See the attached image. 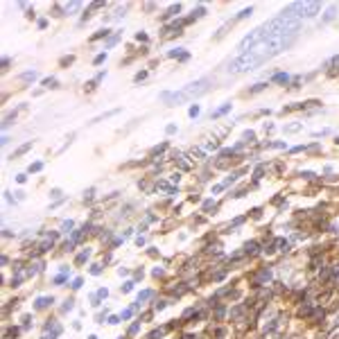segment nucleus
I'll return each instance as SVG.
<instances>
[{"label": "nucleus", "instance_id": "f257e3e1", "mask_svg": "<svg viewBox=\"0 0 339 339\" xmlns=\"http://www.w3.org/2000/svg\"><path fill=\"white\" fill-rule=\"evenodd\" d=\"M294 39H296V36H285V34L267 36V39H262L260 43L251 45L249 50L240 52L235 59L229 63V72L240 75V72H249V70L260 68L264 61H269L271 57H276V54H280L283 50H287L289 45L294 43Z\"/></svg>", "mask_w": 339, "mask_h": 339}, {"label": "nucleus", "instance_id": "f03ea898", "mask_svg": "<svg viewBox=\"0 0 339 339\" xmlns=\"http://www.w3.org/2000/svg\"><path fill=\"white\" fill-rule=\"evenodd\" d=\"M208 88H210V79L203 77V79H197V82H192V84H188L186 88H181L179 93L177 91H174V93H163L161 97L165 102H170V104H179V102H188V100H195V97L203 95Z\"/></svg>", "mask_w": 339, "mask_h": 339}, {"label": "nucleus", "instance_id": "7ed1b4c3", "mask_svg": "<svg viewBox=\"0 0 339 339\" xmlns=\"http://www.w3.org/2000/svg\"><path fill=\"white\" fill-rule=\"evenodd\" d=\"M50 303H52V296H41L39 301H36V310H45Z\"/></svg>", "mask_w": 339, "mask_h": 339}, {"label": "nucleus", "instance_id": "20e7f679", "mask_svg": "<svg viewBox=\"0 0 339 339\" xmlns=\"http://www.w3.org/2000/svg\"><path fill=\"white\" fill-rule=\"evenodd\" d=\"M274 82H276V84H287L289 75L287 72H276V75H274Z\"/></svg>", "mask_w": 339, "mask_h": 339}, {"label": "nucleus", "instance_id": "39448f33", "mask_svg": "<svg viewBox=\"0 0 339 339\" xmlns=\"http://www.w3.org/2000/svg\"><path fill=\"white\" fill-rule=\"evenodd\" d=\"M244 251H246V253H251V255L258 253V244H255V242H246V244H244Z\"/></svg>", "mask_w": 339, "mask_h": 339}, {"label": "nucleus", "instance_id": "423d86ee", "mask_svg": "<svg viewBox=\"0 0 339 339\" xmlns=\"http://www.w3.org/2000/svg\"><path fill=\"white\" fill-rule=\"evenodd\" d=\"M335 11H337V5H330V7H328V14L323 16V23H326V20H332V18H335Z\"/></svg>", "mask_w": 339, "mask_h": 339}, {"label": "nucleus", "instance_id": "0eeeda50", "mask_svg": "<svg viewBox=\"0 0 339 339\" xmlns=\"http://www.w3.org/2000/svg\"><path fill=\"white\" fill-rule=\"evenodd\" d=\"M152 296H154L152 289H147V292H140V294H138V303H143V301H147V298H152Z\"/></svg>", "mask_w": 339, "mask_h": 339}, {"label": "nucleus", "instance_id": "6e6552de", "mask_svg": "<svg viewBox=\"0 0 339 339\" xmlns=\"http://www.w3.org/2000/svg\"><path fill=\"white\" fill-rule=\"evenodd\" d=\"M251 14H253V7H249V9H242V11L237 14V20H240V18H246V16H251Z\"/></svg>", "mask_w": 339, "mask_h": 339}, {"label": "nucleus", "instance_id": "1a4fd4ad", "mask_svg": "<svg viewBox=\"0 0 339 339\" xmlns=\"http://www.w3.org/2000/svg\"><path fill=\"white\" fill-rule=\"evenodd\" d=\"M229 109H231V104H224V106H222L219 111H215V113H212V118H217V115H224V113H226Z\"/></svg>", "mask_w": 339, "mask_h": 339}, {"label": "nucleus", "instance_id": "9d476101", "mask_svg": "<svg viewBox=\"0 0 339 339\" xmlns=\"http://www.w3.org/2000/svg\"><path fill=\"white\" fill-rule=\"evenodd\" d=\"M70 229H72V222H70V219H68V222H63V224H61V231H63V233H68V231H70Z\"/></svg>", "mask_w": 339, "mask_h": 339}, {"label": "nucleus", "instance_id": "9b49d317", "mask_svg": "<svg viewBox=\"0 0 339 339\" xmlns=\"http://www.w3.org/2000/svg\"><path fill=\"white\" fill-rule=\"evenodd\" d=\"M267 88V84H255L253 88H251V93H260V91H264Z\"/></svg>", "mask_w": 339, "mask_h": 339}, {"label": "nucleus", "instance_id": "f8f14e48", "mask_svg": "<svg viewBox=\"0 0 339 339\" xmlns=\"http://www.w3.org/2000/svg\"><path fill=\"white\" fill-rule=\"evenodd\" d=\"M301 129V124H289V127H285V131L287 134H294V131H298Z\"/></svg>", "mask_w": 339, "mask_h": 339}, {"label": "nucleus", "instance_id": "ddd939ff", "mask_svg": "<svg viewBox=\"0 0 339 339\" xmlns=\"http://www.w3.org/2000/svg\"><path fill=\"white\" fill-rule=\"evenodd\" d=\"M91 274H93V276H100V274H102V267H100V264H93V267H91Z\"/></svg>", "mask_w": 339, "mask_h": 339}, {"label": "nucleus", "instance_id": "4468645a", "mask_svg": "<svg viewBox=\"0 0 339 339\" xmlns=\"http://www.w3.org/2000/svg\"><path fill=\"white\" fill-rule=\"evenodd\" d=\"M199 115V106H190V118H197Z\"/></svg>", "mask_w": 339, "mask_h": 339}, {"label": "nucleus", "instance_id": "2eb2a0df", "mask_svg": "<svg viewBox=\"0 0 339 339\" xmlns=\"http://www.w3.org/2000/svg\"><path fill=\"white\" fill-rule=\"evenodd\" d=\"M138 328H140V323L136 321L134 326H131V328H129V335H136V332H138Z\"/></svg>", "mask_w": 339, "mask_h": 339}, {"label": "nucleus", "instance_id": "dca6fc26", "mask_svg": "<svg viewBox=\"0 0 339 339\" xmlns=\"http://www.w3.org/2000/svg\"><path fill=\"white\" fill-rule=\"evenodd\" d=\"M54 84H57V82H54L52 77H48V79H43V86H54Z\"/></svg>", "mask_w": 339, "mask_h": 339}, {"label": "nucleus", "instance_id": "f3484780", "mask_svg": "<svg viewBox=\"0 0 339 339\" xmlns=\"http://www.w3.org/2000/svg\"><path fill=\"white\" fill-rule=\"evenodd\" d=\"M131 289H134V283H124V287H122V292L127 294V292H131Z\"/></svg>", "mask_w": 339, "mask_h": 339}, {"label": "nucleus", "instance_id": "a211bd4d", "mask_svg": "<svg viewBox=\"0 0 339 339\" xmlns=\"http://www.w3.org/2000/svg\"><path fill=\"white\" fill-rule=\"evenodd\" d=\"M41 167H43V163H34L32 167H30V172H39V170H41Z\"/></svg>", "mask_w": 339, "mask_h": 339}, {"label": "nucleus", "instance_id": "6ab92c4d", "mask_svg": "<svg viewBox=\"0 0 339 339\" xmlns=\"http://www.w3.org/2000/svg\"><path fill=\"white\" fill-rule=\"evenodd\" d=\"M106 34H109V32H106V30H104V32H97V34H95V36H93V41H97V39H102V36H106Z\"/></svg>", "mask_w": 339, "mask_h": 339}, {"label": "nucleus", "instance_id": "aec40b11", "mask_svg": "<svg viewBox=\"0 0 339 339\" xmlns=\"http://www.w3.org/2000/svg\"><path fill=\"white\" fill-rule=\"evenodd\" d=\"M82 287V278H75V283H72V289H79Z\"/></svg>", "mask_w": 339, "mask_h": 339}, {"label": "nucleus", "instance_id": "412c9836", "mask_svg": "<svg viewBox=\"0 0 339 339\" xmlns=\"http://www.w3.org/2000/svg\"><path fill=\"white\" fill-rule=\"evenodd\" d=\"M104 59H106V54H97V57H95V63H102Z\"/></svg>", "mask_w": 339, "mask_h": 339}, {"label": "nucleus", "instance_id": "4be33fe9", "mask_svg": "<svg viewBox=\"0 0 339 339\" xmlns=\"http://www.w3.org/2000/svg\"><path fill=\"white\" fill-rule=\"evenodd\" d=\"M129 316H131V310H124V312L120 314V319H129Z\"/></svg>", "mask_w": 339, "mask_h": 339}, {"label": "nucleus", "instance_id": "5701e85b", "mask_svg": "<svg viewBox=\"0 0 339 339\" xmlns=\"http://www.w3.org/2000/svg\"><path fill=\"white\" fill-rule=\"evenodd\" d=\"M16 181H18V183H25V181H27V177H25V174H18V177H16Z\"/></svg>", "mask_w": 339, "mask_h": 339}, {"label": "nucleus", "instance_id": "b1692460", "mask_svg": "<svg viewBox=\"0 0 339 339\" xmlns=\"http://www.w3.org/2000/svg\"><path fill=\"white\" fill-rule=\"evenodd\" d=\"M217 147H219V143H215V140H210V143H208V149H217Z\"/></svg>", "mask_w": 339, "mask_h": 339}, {"label": "nucleus", "instance_id": "393cba45", "mask_svg": "<svg viewBox=\"0 0 339 339\" xmlns=\"http://www.w3.org/2000/svg\"><path fill=\"white\" fill-rule=\"evenodd\" d=\"M145 77H147V72H138V75H136V82H140V79H145Z\"/></svg>", "mask_w": 339, "mask_h": 339}, {"label": "nucleus", "instance_id": "a878e982", "mask_svg": "<svg viewBox=\"0 0 339 339\" xmlns=\"http://www.w3.org/2000/svg\"><path fill=\"white\" fill-rule=\"evenodd\" d=\"M63 280H66V276H63V274H61V276H57V278H54V283H57V285H59V283H63Z\"/></svg>", "mask_w": 339, "mask_h": 339}, {"label": "nucleus", "instance_id": "bb28decb", "mask_svg": "<svg viewBox=\"0 0 339 339\" xmlns=\"http://www.w3.org/2000/svg\"><path fill=\"white\" fill-rule=\"evenodd\" d=\"M163 307H165V303H163V301H158V303L154 305V310H163Z\"/></svg>", "mask_w": 339, "mask_h": 339}, {"label": "nucleus", "instance_id": "cd10ccee", "mask_svg": "<svg viewBox=\"0 0 339 339\" xmlns=\"http://www.w3.org/2000/svg\"><path fill=\"white\" fill-rule=\"evenodd\" d=\"M109 323H113V326H115V323H120V316H111Z\"/></svg>", "mask_w": 339, "mask_h": 339}, {"label": "nucleus", "instance_id": "c85d7f7f", "mask_svg": "<svg viewBox=\"0 0 339 339\" xmlns=\"http://www.w3.org/2000/svg\"><path fill=\"white\" fill-rule=\"evenodd\" d=\"M43 339H48V337H43Z\"/></svg>", "mask_w": 339, "mask_h": 339}]
</instances>
